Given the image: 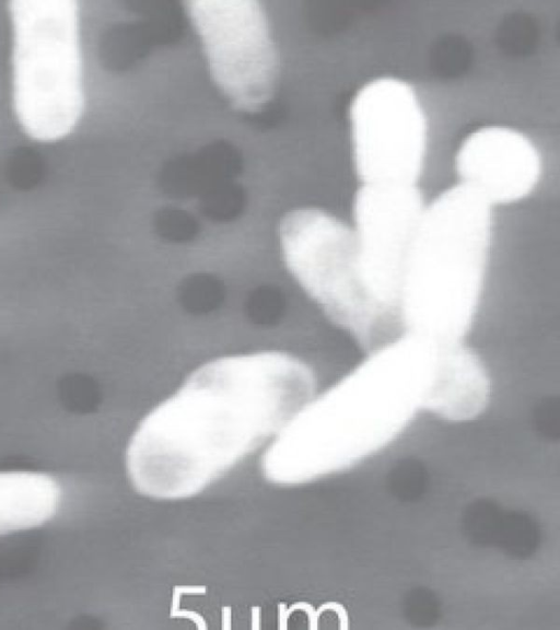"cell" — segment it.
<instances>
[{
	"label": "cell",
	"instance_id": "obj_1",
	"mask_svg": "<svg viewBox=\"0 0 560 630\" xmlns=\"http://www.w3.org/2000/svg\"><path fill=\"white\" fill-rule=\"evenodd\" d=\"M316 387L313 369L285 352L203 363L131 434L125 455L131 486L154 500L199 494L271 441Z\"/></svg>",
	"mask_w": 560,
	"mask_h": 630
},
{
	"label": "cell",
	"instance_id": "obj_2",
	"mask_svg": "<svg viewBox=\"0 0 560 630\" xmlns=\"http://www.w3.org/2000/svg\"><path fill=\"white\" fill-rule=\"evenodd\" d=\"M433 368L434 343L409 334L364 353L271 440L260 459L262 476L277 486H298L384 447L425 409Z\"/></svg>",
	"mask_w": 560,
	"mask_h": 630
},
{
	"label": "cell",
	"instance_id": "obj_3",
	"mask_svg": "<svg viewBox=\"0 0 560 630\" xmlns=\"http://www.w3.org/2000/svg\"><path fill=\"white\" fill-rule=\"evenodd\" d=\"M493 237V207L460 183L427 202L399 291L404 334L465 341L479 313Z\"/></svg>",
	"mask_w": 560,
	"mask_h": 630
},
{
	"label": "cell",
	"instance_id": "obj_4",
	"mask_svg": "<svg viewBox=\"0 0 560 630\" xmlns=\"http://www.w3.org/2000/svg\"><path fill=\"white\" fill-rule=\"evenodd\" d=\"M287 269L337 328L368 353L402 332L399 314L370 289L352 226L317 208L288 212L279 225Z\"/></svg>",
	"mask_w": 560,
	"mask_h": 630
},
{
	"label": "cell",
	"instance_id": "obj_5",
	"mask_svg": "<svg viewBox=\"0 0 560 630\" xmlns=\"http://www.w3.org/2000/svg\"><path fill=\"white\" fill-rule=\"evenodd\" d=\"M13 106L31 138L67 137L84 109L79 8L74 0H14Z\"/></svg>",
	"mask_w": 560,
	"mask_h": 630
},
{
	"label": "cell",
	"instance_id": "obj_6",
	"mask_svg": "<svg viewBox=\"0 0 560 630\" xmlns=\"http://www.w3.org/2000/svg\"><path fill=\"white\" fill-rule=\"evenodd\" d=\"M350 122L361 185H417L428 125L412 86L388 77L365 83L352 100Z\"/></svg>",
	"mask_w": 560,
	"mask_h": 630
},
{
	"label": "cell",
	"instance_id": "obj_7",
	"mask_svg": "<svg viewBox=\"0 0 560 630\" xmlns=\"http://www.w3.org/2000/svg\"><path fill=\"white\" fill-rule=\"evenodd\" d=\"M185 4L213 81L235 108L259 110L272 96L279 72L278 52L260 4L254 0Z\"/></svg>",
	"mask_w": 560,
	"mask_h": 630
},
{
	"label": "cell",
	"instance_id": "obj_8",
	"mask_svg": "<svg viewBox=\"0 0 560 630\" xmlns=\"http://www.w3.org/2000/svg\"><path fill=\"white\" fill-rule=\"evenodd\" d=\"M425 205L418 185H360L354 195L352 229L363 276L398 313L405 264Z\"/></svg>",
	"mask_w": 560,
	"mask_h": 630
},
{
	"label": "cell",
	"instance_id": "obj_9",
	"mask_svg": "<svg viewBox=\"0 0 560 630\" xmlns=\"http://www.w3.org/2000/svg\"><path fill=\"white\" fill-rule=\"evenodd\" d=\"M455 168L458 183L494 207L517 202L532 194L540 179L541 159L524 133L487 126L462 142Z\"/></svg>",
	"mask_w": 560,
	"mask_h": 630
},
{
	"label": "cell",
	"instance_id": "obj_10",
	"mask_svg": "<svg viewBox=\"0 0 560 630\" xmlns=\"http://www.w3.org/2000/svg\"><path fill=\"white\" fill-rule=\"evenodd\" d=\"M490 376L465 341L434 342V368L425 411L452 422L479 416L490 398Z\"/></svg>",
	"mask_w": 560,
	"mask_h": 630
},
{
	"label": "cell",
	"instance_id": "obj_11",
	"mask_svg": "<svg viewBox=\"0 0 560 630\" xmlns=\"http://www.w3.org/2000/svg\"><path fill=\"white\" fill-rule=\"evenodd\" d=\"M61 497L59 482L48 474L0 471V537L47 523L58 512Z\"/></svg>",
	"mask_w": 560,
	"mask_h": 630
}]
</instances>
